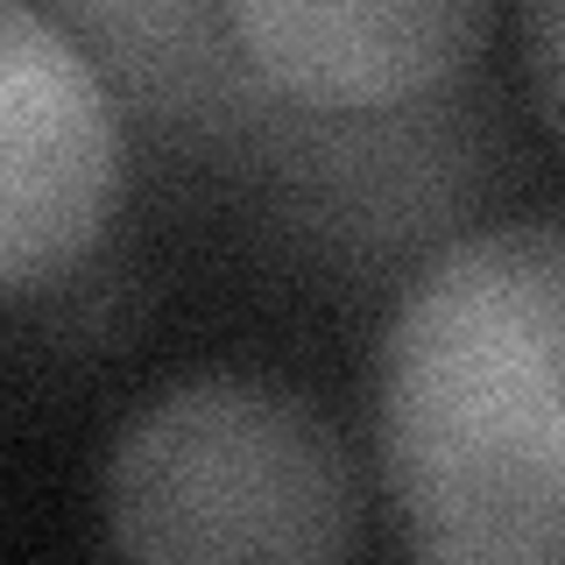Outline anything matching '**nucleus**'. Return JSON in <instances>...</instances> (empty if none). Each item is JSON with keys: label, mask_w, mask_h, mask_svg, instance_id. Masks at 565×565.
Listing matches in <instances>:
<instances>
[{"label": "nucleus", "mask_w": 565, "mask_h": 565, "mask_svg": "<svg viewBox=\"0 0 565 565\" xmlns=\"http://www.w3.org/2000/svg\"><path fill=\"white\" fill-rule=\"evenodd\" d=\"M375 452L403 544L446 565H565V220L452 241L375 361Z\"/></svg>", "instance_id": "1"}, {"label": "nucleus", "mask_w": 565, "mask_h": 565, "mask_svg": "<svg viewBox=\"0 0 565 565\" xmlns=\"http://www.w3.org/2000/svg\"><path fill=\"white\" fill-rule=\"evenodd\" d=\"M106 537L128 558H340L361 537L347 446L305 396L247 375L141 403L106 459Z\"/></svg>", "instance_id": "2"}, {"label": "nucleus", "mask_w": 565, "mask_h": 565, "mask_svg": "<svg viewBox=\"0 0 565 565\" xmlns=\"http://www.w3.org/2000/svg\"><path fill=\"white\" fill-rule=\"evenodd\" d=\"M120 128L78 43L29 0H0V282L29 297L106 234Z\"/></svg>", "instance_id": "3"}, {"label": "nucleus", "mask_w": 565, "mask_h": 565, "mask_svg": "<svg viewBox=\"0 0 565 565\" xmlns=\"http://www.w3.org/2000/svg\"><path fill=\"white\" fill-rule=\"evenodd\" d=\"M226 29L282 99L375 114L473 64L488 0H226Z\"/></svg>", "instance_id": "4"}, {"label": "nucleus", "mask_w": 565, "mask_h": 565, "mask_svg": "<svg viewBox=\"0 0 565 565\" xmlns=\"http://www.w3.org/2000/svg\"><path fill=\"white\" fill-rule=\"evenodd\" d=\"M523 57L544 120L565 135V0H523Z\"/></svg>", "instance_id": "5"}]
</instances>
